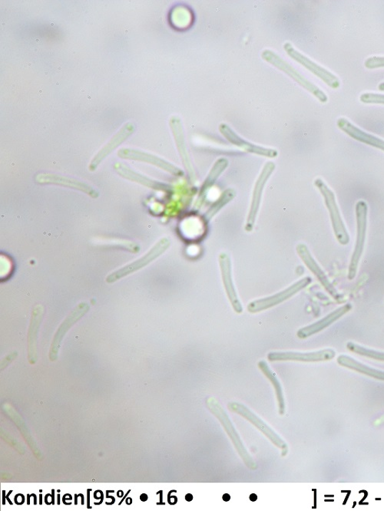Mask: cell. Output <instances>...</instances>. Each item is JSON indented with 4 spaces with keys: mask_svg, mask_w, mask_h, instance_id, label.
Wrapping results in <instances>:
<instances>
[{
    "mask_svg": "<svg viewBox=\"0 0 384 511\" xmlns=\"http://www.w3.org/2000/svg\"><path fill=\"white\" fill-rule=\"evenodd\" d=\"M261 57L266 61V62L278 68L293 80H295L298 85L308 91L310 93L316 97L322 103H326L328 101V97L320 88L315 84H313L311 81L305 76H303L294 67L286 62L284 59L276 53L272 52V51L269 49H266L263 51Z\"/></svg>",
    "mask_w": 384,
    "mask_h": 511,
    "instance_id": "6da1fadb",
    "label": "cell"
},
{
    "mask_svg": "<svg viewBox=\"0 0 384 511\" xmlns=\"http://www.w3.org/2000/svg\"><path fill=\"white\" fill-rule=\"evenodd\" d=\"M315 187L320 191L326 204L330 214L333 232L335 237L341 245H348L350 242V236L348 230L343 223L341 214L338 206L335 194L329 188L325 181L318 178L315 181Z\"/></svg>",
    "mask_w": 384,
    "mask_h": 511,
    "instance_id": "7a4b0ae2",
    "label": "cell"
},
{
    "mask_svg": "<svg viewBox=\"0 0 384 511\" xmlns=\"http://www.w3.org/2000/svg\"><path fill=\"white\" fill-rule=\"evenodd\" d=\"M368 203L365 201H359L356 204L357 238L355 251L352 254L348 278L352 280L355 278L358 265L365 250L368 229Z\"/></svg>",
    "mask_w": 384,
    "mask_h": 511,
    "instance_id": "3957f363",
    "label": "cell"
},
{
    "mask_svg": "<svg viewBox=\"0 0 384 511\" xmlns=\"http://www.w3.org/2000/svg\"><path fill=\"white\" fill-rule=\"evenodd\" d=\"M311 282L312 280L310 278H305L304 279L293 284L286 290L276 295L251 302L248 305V310L250 313H256L274 308V306L290 299L293 295H295L299 291L306 288L308 285L311 283Z\"/></svg>",
    "mask_w": 384,
    "mask_h": 511,
    "instance_id": "277c9868",
    "label": "cell"
},
{
    "mask_svg": "<svg viewBox=\"0 0 384 511\" xmlns=\"http://www.w3.org/2000/svg\"><path fill=\"white\" fill-rule=\"evenodd\" d=\"M284 49L291 59L296 61V62L302 66L306 68L310 73L320 79L323 83L333 89H337L340 87V83L336 76L331 74L328 69L313 62V61L306 56L298 52L290 44L286 43L284 45Z\"/></svg>",
    "mask_w": 384,
    "mask_h": 511,
    "instance_id": "5b68a950",
    "label": "cell"
},
{
    "mask_svg": "<svg viewBox=\"0 0 384 511\" xmlns=\"http://www.w3.org/2000/svg\"><path fill=\"white\" fill-rule=\"evenodd\" d=\"M336 352L330 349L320 350L312 353H271L268 354V360L271 362L277 361H295L305 363H316L330 361L335 357Z\"/></svg>",
    "mask_w": 384,
    "mask_h": 511,
    "instance_id": "8992f818",
    "label": "cell"
},
{
    "mask_svg": "<svg viewBox=\"0 0 384 511\" xmlns=\"http://www.w3.org/2000/svg\"><path fill=\"white\" fill-rule=\"evenodd\" d=\"M170 246V241L164 238L161 240L156 246L151 249L143 258H141L138 260L129 264L127 267L122 270H120L112 275H109L107 278V281L113 283L118 280L120 278L126 277V275L133 273L138 270H140L145 267L147 264L156 259L161 253H163Z\"/></svg>",
    "mask_w": 384,
    "mask_h": 511,
    "instance_id": "52a82bcc",
    "label": "cell"
},
{
    "mask_svg": "<svg viewBox=\"0 0 384 511\" xmlns=\"http://www.w3.org/2000/svg\"><path fill=\"white\" fill-rule=\"evenodd\" d=\"M297 252L301 260L304 261L308 268L316 275V278L327 292L333 299L339 300L341 298V295L338 292L335 288L333 287V285L328 278L327 275L320 268V265L317 263L315 260L313 258L312 255L306 245L304 243L298 244L297 246Z\"/></svg>",
    "mask_w": 384,
    "mask_h": 511,
    "instance_id": "ba28073f",
    "label": "cell"
},
{
    "mask_svg": "<svg viewBox=\"0 0 384 511\" xmlns=\"http://www.w3.org/2000/svg\"><path fill=\"white\" fill-rule=\"evenodd\" d=\"M275 168L276 166L274 163H267L264 168H263L261 176L256 182L253 198H252L251 210L246 227V230L248 232H251L253 230L256 218L260 207L263 190H264L266 183L271 176L273 171H274Z\"/></svg>",
    "mask_w": 384,
    "mask_h": 511,
    "instance_id": "9c48e42d",
    "label": "cell"
},
{
    "mask_svg": "<svg viewBox=\"0 0 384 511\" xmlns=\"http://www.w3.org/2000/svg\"><path fill=\"white\" fill-rule=\"evenodd\" d=\"M219 263L222 275V281H223L224 287L228 295V298L237 313L243 312V308L239 300L233 280L231 275V263L228 256L222 253L219 256Z\"/></svg>",
    "mask_w": 384,
    "mask_h": 511,
    "instance_id": "30bf717a",
    "label": "cell"
},
{
    "mask_svg": "<svg viewBox=\"0 0 384 511\" xmlns=\"http://www.w3.org/2000/svg\"><path fill=\"white\" fill-rule=\"evenodd\" d=\"M219 131L227 140L237 147L241 148L247 152L252 153L261 156L276 158L278 156V151L274 149L262 148L240 138L236 133L226 124H221Z\"/></svg>",
    "mask_w": 384,
    "mask_h": 511,
    "instance_id": "8fae6325",
    "label": "cell"
},
{
    "mask_svg": "<svg viewBox=\"0 0 384 511\" xmlns=\"http://www.w3.org/2000/svg\"><path fill=\"white\" fill-rule=\"evenodd\" d=\"M351 310L352 305L350 303L343 305L341 308L326 315L325 318L300 329L298 332L297 335L300 339H306L308 337L325 330L328 327L337 322L342 318V316L349 313Z\"/></svg>",
    "mask_w": 384,
    "mask_h": 511,
    "instance_id": "7c38bea8",
    "label": "cell"
},
{
    "mask_svg": "<svg viewBox=\"0 0 384 511\" xmlns=\"http://www.w3.org/2000/svg\"><path fill=\"white\" fill-rule=\"evenodd\" d=\"M337 124L341 131L345 132L352 138L384 151V140L363 131L356 126L353 125L346 118H339Z\"/></svg>",
    "mask_w": 384,
    "mask_h": 511,
    "instance_id": "4fadbf2b",
    "label": "cell"
},
{
    "mask_svg": "<svg viewBox=\"0 0 384 511\" xmlns=\"http://www.w3.org/2000/svg\"><path fill=\"white\" fill-rule=\"evenodd\" d=\"M230 410L245 417L251 423H253L260 430L268 437L270 440L281 448H287V445L271 430L264 423L253 413L248 410L246 407L238 403H231L228 405Z\"/></svg>",
    "mask_w": 384,
    "mask_h": 511,
    "instance_id": "5bb4252c",
    "label": "cell"
},
{
    "mask_svg": "<svg viewBox=\"0 0 384 511\" xmlns=\"http://www.w3.org/2000/svg\"><path fill=\"white\" fill-rule=\"evenodd\" d=\"M118 156L123 158L137 159L153 163V165L163 168L178 177H181L184 175V172L183 171L171 165V163L159 158L146 154V153L123 149L118 152Z\"/></svg>",
    "mask_w": 384,
    "mask_h": 511,
    "instance_id": "9a60e30c",
    "label": "cell"
},
{
    "mask_svg": "<svg viewBox=\"0 0 384 511\" xmlns=\"http://www.w3.org/2000/svg\"><path fill=\"white\" fill-rule=\"evenodd\" d=\"M170 124L171 129H173V135L176 141L177 147L180 152L181 158L183 159L184 166L187 171L189 172V175L191 178H195L194 170L192 168L191 163L188 154V151L186 145V141L184 137L183 126H181V121L173 117L171 119Z\"/></svg>",
    "mask_w": 384,
    "mask_h": 511,
    "instance_id": "2e32d148",
    "label": "cell"
},
{
    "mask_svg": "<svg viewBox=\"0 0 384 511\" xmlns=\"http://www.w3.org/2000/svg\"><path fill=\"white\" fill-rule=\"evenodd\" d=\"M338 363L343 367L348 368V369L353 371L358 372L360 374L365 375L373 379L384 382V372L376 369H373L367 365L363 364L353 358L341 355L338 358Z\"/></svg>",
    "mask_w": 384,
    "mask_h": 511,
    "instance_id": "e0dca14e",
    "label": "cell"
},
{
    "mask_svg": "<svg viewBox=\"0 0 384 511\" xmlns=\"http://www.w3.org/2000/svg\"><path fill=\"white\" fill-rule=\"evenodd\" d=\"M228 165V161L226 158H221L215 163L213 168L211 169L207 179L204 183V185L201 187L199 198L197 201V208H199L202 203H203L206 197V193H207L210 188L214 185L215 182L216 181L221 173L226 170Z\"/></svg>",
    "mask_w": 384,
    "mask_h": 511,
    "instance_id": "ac0fdd59",
    "label": "cell"
},
{
    "mask_svg": "<svg viewBox=\"0 0 384 511\" xmlns=\"http://www.w3.org/2000/svg\"><path fill=\"white\" fill-rule=\"evenodd\" d=\"M134 127L131 125L126 126L118 134L109 142L103 151L99 152V154L96 156L91 166V169L93 171L96 168L99 162L102 161L107 155L109 154L115 148H116L121 143H122L131 133L133 132Z\"/></svg>",
    "mask_w": 384,
    "mask_h": 511,
    "instance_id": "d6986e66",
    "label": "cell"
},
{
    "mask_svg": "<svg viewBox=\"0 0 384 511\" xmlns=\"http://www.w3.org/2000/svg\"><path fill=\"white\" fill-rule=\"evenodd\" d=\"M258 366L263 373H264L267 376L268 379L271 381L273 386H274L278 398V401L279 403L281 413H284L285 398L284 395H283V390L280 382L277 379L276 374L271 370L270 368L268 367V365L266 362H260L258 363Z\"/></svg>",
    "mask_w": 384,
    "mask_h": 511,
    "instance_id": "ffe728a7",
    "label": "cell"
},
{
    "mask_svg": "<svg viewBox=\"0 0 384 511\" xmlns=\"http://www.w3.org/2000/svg\"><path fill=\"white\" fill-rule=\"evenodd\" d=\"M347 348L352 353H355L362 356L370 358V359L375 360L380 362H384V353L380 351H375L365 348V347L357 345L352 342L347 344Z\"/></svg>",
    "mask_w": 384,
    "mask_h": 511,
    "instance_id": "44dd1931",
    "label": "cell"
},
{
    "mask_svg": "<svg viewBox=\"0 0 384 511\" xmlns=\"http://www.w3.org/2000/svg\"><path fill=\"white\" fill-rule=\"evenodd\" d=\"M234 197L235 193L231 190H228L224 192L219 201H218L213 206H211V208L206 214L204 218L205 222H208L222 207L226 206V204Z\"/></svg>",
    "mask_w": 384,
    "mask_h": 511,
    "instance_id": "7402d4cb",
    "label": "cell"
},
{
    "mask_svg": "<svg viewBox=\"0 0 384 511\" xmlns=\"http://www.w3.org/2000/svg\"><path fill=\"white\" fill-rule=\"evenodd\" d=\"M360 100L365 104L384 105V95L377 93H363Z\"/></svg>",
    "mask_w": 384,
    "mask_h": 511,
    "instance_id": "603a6c76",
    "label": "cell"
},
{
    "mask_svg": "<svg viewBox=\"0 0 384 511\" xmlns=\"http://www.w3.org/2000/svg\"><path fill=\"white\" fill-rule=\"evenodd\" d=\"M365 66L366 68H368L369 69L384 68V57H382V56L370 57L365 61Z\"/></svg>",
    "mask_w": 384,
    "mask_h": 511,
    "instance_id": "cb8c5ba5",
    "label": "cell"
},
{
    "mask_svg": "<svg viewBox=\"0 0 384 511\" xmlns=\"http://www.w3.org/2000/svg\"><path fill=\"white\" fill-rule=\"evenodd\" d=\"M257 499H258V497H257V495H255V494H252V495L250 496V500H251V502H256V500Z\"/></svg>",
    "mask_w": 384,
    "mask_h": 511,
    "instance_id": "d4e9b609",
    "label": "cell"
},
{
    "mask_svg": "<svg viewBox=\"0 0 384 511\" xmlns=\"http://www.w3.org/2000/svg\"><path fill=\"white\" fill-rule=\"evenodd\" d=\"M140 499H141V502H145L148 500V496L146 495H141L140 497Z\"/></svg>",
    "mask_w": 384,
    "mask_h": 511,
    "instance_id": "484cf974",
    "label": "cell"
},
{
    "mask_svg": "<svg viewBox=\"0 0 384 511\" xmlns=\"http://www.w3.org/2000/svg\"><path fill=\"white\" fill-rule=\"evenodd\" d=\"M186 499L187 502H191L192 499H193V496H192L191 494H188L186 496Z\"/></svg>",
    "mask_w": 384,
    "mask_h": 511,
    "instance_id": "4316f807",
    "label": "cell"
},
{
    "mask_svg": "<svg viewBox=\"0 0 384 511\" xmlns=\"http://www.w3.org/2000/svg\"><path fill=\"white\" fill-rule=\"evenodd\" d=\"M383 423H384V415L382 416V417L379 419V420H378L377 423H376L377 425H380V424H383Z\"/></svg>",
    "mask_w": 384,
    "mask_h": 511,
    "instance_id": "83f0119b",
    "label": "cell"
},
{
    "mask_svg": "<svg viewBox=\"0 0 384 511\" xmlns=\"http://www.w3.org/2000/svg\"><path fill=\"white\" fill-rule=\"evenodd\" d=\"M230 498H231V497H230V495H228V494H226V495L223 496V500H224L225 502H229Z\"/></svg>",
    "mask_w": 384,
    "mask_h": 511,
    "instance_id": "f1b7e54d",
    "label": "cell"
},
{
    "mask_svg": "<svg viewBox=\"0 0 384 511\" xmlns=\"http://www.w3.org/2000/svg\"><path fill=\"white\" fill-rule=\"evenodd\" d=\"M378 89H379L380 91H384V83H382V84H380L379 85Z\"/></svg>",
    "mask_w": 384,
    "mask_h": 511,
    "instance_id": "f546056e",
    "label": "cell"
}]
</instances>
